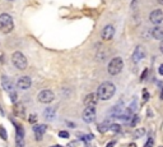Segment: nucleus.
I'll list each match as a JSON object with an SVG mask.
<instances>
[{"mask_svg":"<svg viewBox=\"0 0 163 147\" xmlns=\"http://www.w3.org/2000/svg\"><path fill=\"white\" fill-rule=\"evenodd\" d=\"M87 147H89V146H87Z\"/></svg>","mask_w":163,"mask_h":147,"instance_id":"nucleus-41","label":"nucleus"},{"mask_svg":"<svg viewBox=\"0 0 163 147\" xmlns=\"http://www.w3.org/2000/svg\"><path fill=\"white\" fill-rule=\"evenodd\" d=\"M157 1H158L159 4H161V5H163V0H157Z\"/></svg>","mask_w":163,"mask_h":147,"instance_id":"nucleus-37","label":"nucleus"},{"mask_svg":"<svg viewBox=\"0 0 163 147\" xmlns=\"http://www.w3.org/2000/svg\"><path fill=\"white\" fill-rule=\"evenodd\" d=\"M110 131L119 133V132H121V125H120V124H117V123H112V124L110 125Z\"/></svg>","mask_w":163,"mask_h":147,"instance_id":"nucleus-21","label":"nucleus"},{"mask_svg":"<svg viewBox=\"0 0 163 147\" xmlns=\"http://www.w3.org/2000/svg\"><path fill=\"white\" fill-rule=\"evenodd\" d=\"M115 145H116V142H115V141H111V142H110V143H108V145H107L106 147H113Z\"/></svg>","mask_w":163,"mask_h":147,"instance_id":"nucleus-33","label":"nucleus"},{"mask_svg":"<svg viewBox=\"0 0 163 147\" xmlns=\"http://www.w3.org/2000/svg\"><path fill=\"white\" fill-rule=\"evenodd\" d=\"M0 137L4 139V141L8 139V134H6V131H5V128L3 127V125H0Z\"/></svg>","mask_w":163,"mask_h":147,"instance_id":"nucleus-22","label":"nucleus"},{"mask_svg":"<svg viewBox=\"0 0 163 147\" xmlns=\"http://www.w3.org/2000/svg\"><path fill=\"white\" fill-rule=\"evenodd\" d=\"M1 85H3V88H4L6 92L9 93H14L15 92V88H14V85L12 83V81L8 78L6 76H1Z\"/></svg>","mask_w":163,"mask_h":147,"instance_id":"nucleus-11","label":"nucleus"},{"mask_svg":"<svg viewBox=\"0 0 163 147\" xmlns=\"http://www.w3.org/2000/svg\"><path fill=\"white\" fill-rule=\"evenodd\" d=\"M15 147H26L24 138H15Z\"/></svg>","mask_w":163,"mask_h":147,"instance_id":"nucleus-24","label":"nucleus"},{"mask_svg":"<svg viewBox=\"0 0 163 147\" xmlns=\"http://www.w3.org/2000/svg\"><path fill=\"white\" fill-rule=\"evenodd\" d=\"M122 69H124V60H122V58H120V57L112 58L110 60L108 65H107V72H108V74H111V76L120 74Z\"/></svg>","mask_w":163,"mask_h":147,"instance_id":"nucleus-3","label":"nucleus"},{"mask_svg":"<svg viewBox=\"0 0 163 147\" xmlns=\"http://www.w3.org/2000/svg\"><path fill=\"white\" fill-rule=\"evenodd\" d=\"M78 138L84 143H89L93 139V134H80V133H78Z\"/></svg>","mask_w":163,"mask_h":147,"instance_id":"nucleus-19","label":"nucleus"},{"mask_svg":"<svg viewBox=\"0 0 163 147\" xmlns=\"http://www.w3.org/2000/svg\"><path fill=\"white\" fill-rule=\"evenodd\" d=\"M133 107H127V109L124 110V113L121 114L120 119H122V120H130L131 118H133Z\"/></svg>","mask_w":163,"mask_h":147,"instance_id":"nucleus-18","label":"nucleus"},{"mask_svg":"<svg viewBox=\"0 0 163 147\" xmlns=\"http://www.w3.org/2000/svg\"><path fill=\"white\" fill-rule=\"evenodd\" d=\"M96 107L94 106H85L84 111L82 114V118L85 123H92V122L96 120Z\"/></svg>","mask_w":163,"mask_h":147,"instance_id":"nucleus-6","label":"nucleus"},{"mask_svg":"<svg viewBox=\"0 0 163 147\" xmlns=\"http://www.w3.org/2000/svg\"><path fill=\"white\" fill-rule=\"evenodd\" d=\"M28 122H29L31 124H34L37 122V115L36 114H31L29 118H28Z\"/></svg>","mask_w":163,"mask_h":147,"instance_id":"nucleus-26","label":"nucleus"},{"mask_svg":"<svg viewBox=\"0 0 163 147\" xmlns=\"http://www.w3.org/2000/svg\"><path fill=\"white\" fill-rule=\"evenodd\" d=\"M68 147H78V142L77 141H73V142L69 143Z\"/></svg>","mask_w":163,"mask_h":147,"instance_id":"nucleus-30","label":"nucleus"},{"mask_svg":"<svg viewBox=\"0 0 163 147\" xmlns=\"http://www.w3.org/2000/svg\"><path fill=\"white\" fill-rule=\"evenodd\" d=\"M110 122L108 120H106V122H103L102 124H98V131L101 132V133H103V132H106V131H110Z\"/></svg>","mask_w":163,"mask_h":147,"instance_id":"nucleus-20","label":"nucleus"},{"mask_svg":"<svg viewBox=\"0 0 163 147\" xmlns=\"http://www.w3.org/2000/svg\"><path fill=\"white\" fill-rule=\"evenodd\" d=\"M50 147H62V146H60V145H55V146H50Z\"/></svg>","mask_w":163,"mask_h":147,"instance_id":"nucleus-38","label":"nucleus"},{"mask_svg":"<svg viewBox=\"0 0 163 147\" xmlns=\"http://www.w3.org/2000/svg\"><path fill=\"white\" fill-rule=\"evenodd\" d=\"M138 123H139V117L138 115H134L133 118H131V122H130V125L131 127H135Z\"/></svg>","mask_w":163,"mask_h":147,"instance_id":"nucleus-25","label":"nucleus"},{"mask_svg":"<svg viewBox=\"0 0 163 147\" xmlns=\"http://www.w3.org/2000/svg\"><path fill=\"white\" fill-rule=\"evenodd\" d=\"M31 86H32V79L27 76L19 77L18 81H17V87H18L19 90H28Z\"/></svg>","mask_w":163,"mask_h":147,"instance_id":"nucleus-10","label":"nucleus"},{"mask_svg":"<svg viewBox=\"0 0 163 147\" xmlns=\"http://www.w3.org/2000/svg\"><path fill=\"white\" fill-rule=\"evenodd\" d=\"M144 134H145V129L144 128H140V129H138V131L135 132L134 137L135 138H139V137H141V136H144Z\"/></svg>","mask_w":163,"mask_h":147,"instance_id":"nucleus-23","label":"nucleus"},{"mask_svg":"<svg viewBox=\"0 0 163 147\" xmlns=\"http://www.w3.org/2000/svg\"><path fill=\"white\" fill-rule=\"evenodd\" d=\"M13 113H14L15 117L18 118H23L24 114H26V109H24V105L22 102H15L14 106H13Z\"/></svg>","mask_w":163,"mask_h":147,"instance_id":"nucleus-15","label":"nucleus"},{"mask_svg":"<svg viewBox=\"0 0 163 147\" xmlns=\"http://www.w3.org/2000/svg\"><path fill=\"white\" fill-rule=\"evenodd\" d=\"M115 92H116V86L112 82H108V81L101 83L98 86V88H97V95H98L99 100L102 101L110 100L111 97L115 95Z\"/></svg>","mask_w":163,"mask_h":147,"instance_id":"nucleus-1","label":"nucleus"},{"mask_svg":"<svg viewBox=\"0 0 163 147\" xmlns=\"http://www.w3.org/2000/svg\"><path fill=\"white\" fill-rule=\"evenodd\" d=\"M12 61L14 66L17 69H19V71H24V69L27 68V65H28V61H27V58L26 55L23 54V52L20 51H14L12 55Z\"/></svg>","mask_w":163,"mask_h":147,"instance_id":"nucleus-4","label":"nucleus"},{"mask_svg":"<svg viewBox=\"0 0 163 147\" xmlns=\"http://www.w3.org/2000/svg\"><path fill=\"white\" fill-rule=\"evenodd\" d=\"M159 50H161V52L163 54V40L161 41V45H159Z\"/></svg>","mask_w":163,"mask_h":147,"instance_id":"nucleus-35","label":"nucleus"},{"mask_svg":"<svg viewBox=\"0 0 163 147\" xmlns=\"http://www.w3.org/2000/svg\"><path fill=\"white\" fill-rule=\"evenodd\" d=\"M113 36H115V27H113L112 24H107V26L103 27V30L101 32L102 40L110 41V40H112L113 38Z\"/></svg>","mask_w":163,"mask_h":147,"instance_id":"nucleus-7","label":"nucleus"},{"mask_svg":"<svg viewBox=\"0 0 163 147\" xmlns=\"http://www.w3.org/2000/svg\"><path fill=\"white\" fill-rule=\"evenodd\" d=\"M161 147H163V146H161Z\"/></svg>","mask_w":163,"mask_h":147,"instance_id":"nucleus-42","label":"nucleus"},{"mask_svg":"<svg viewBox=\"0 0 163 147\" xmlns=\"http://www.w3.org/2000/svg\"><path fill=\"white\" fill-rule=\"evenodd\" d=\"M129 147H136V146H135V143H130Z\"/></svg>","mask_w":163,"mask_h":147,"instance_id":"nucleus-36","label":"nucleus"},{"mask_svg":"<svg viewBox=\"0 0 163 147\" xmlns=\"http://www.w3.org/2000/svg\"><path fill=\"white\" fill-rule=\"evenodd\" d=\"M147 74H148V69H145V71L143 72V74H141V81H144V78H145Z\"/></svg>","mask_w":163,"mask_h":147,"instance_id":"nucleus-31","label":"nucleus"},{"mask_svg":"<svg viewBox=\"0 0 163 147\" xmlns=\"http://www.w3.org/2000/svg\"><path fill=\"white\" fill-rule=\"evenodd\" d=\"M14 30V20L12 16L8 13H1L0 14V32L3 33H10Z\"/></svg>","mask_w":163,"mask_h":147,"instance_id":"nucleus-2","label":"nucleus"},{"mask_svg":"<svg viewBox=\"0 0 163 147\" xmlns=\"http://www.w3.org/2000/svg\"><path fill=\"white\" fill-rule=\"evenodd\" d=\"M98 100H99V97L97 93H88V95L84 97V105L85 106H94L96 107Z\"/></svg>","mask_w":163,"mask_h":147,"instance_id":"nucleus-13","label":"nucleus"},{"mask_svg":"<svg viewBox=\"0 0 163 147\" xmlns=\"http://www.w3.org/2000/svg\"><path fill=\"white\" fill-rule=\"evenodd\" d=\"M149 22L155 24V26H158V24H161L163 22V12L161 9H155L153 12L149 14Z\"/></svg>","mask_w":163,"mask_h":147,"instance_id":"nucleus-8","label":"nucleus"},{"mask_svg":"<svg viewBox=\"0 0 163 147\" xmlns=\"http://www.w3.org/2000/svg\"><path fill=\"white\" fill-rule=\"evenodd\" d=\"M6 1H14V0H6Z\"/></svg>","mask_w":163,"mask_h":147,"instance_id":"nucleus-40","label":"nucleus"},{"mask_svg":"<svg viewBox=\"0 0 163 147\" xmlns=\"http://www.w3.org/2000/svg\"><path fill=\"white\" fill-rule=\"evenodd\" d=\"M150 36H152V38H154V40H163V27L162 26H155V27H153L150 31Z\"/></svg>","mask_w":163,"mask_h":147,"instance_id":"nucleus-14","label":"nucleus"},{"mask_svg":"<svg viewBox=\"0 0 163 147\" xmlns=\"http://www.w3.org/2000/svg\"><path fill=\"white\" fill-rule=\"evenodd\" d=\"M143 99H144V101H147V100L149 99V93L147 92V90L143 91Z\"/></svg>","mask_w":163,"mask_h":147,"instance_id":"nucleus-29","label":"nucleus"},{"mask_svg":"<svg viewBox=\"0 0 163 147\" xmlns=\"http://www.w3.org/2000/svg\"><path fill=\"white\" fill-rule=\"evenodd\" d=\"M124 107H122V105L119 104V105H116V106H113V107H111V110H110V117H112V118H120L121 117V114L124 113Z\"/></svg>","mask_w":163,"mask_h":147,"instance_id":"nucleus-16","label":"nucleus"},{"mask_svg":"<svg viewBox=\"0 0 163 147\" xmlns=\"http://www.w3.org/2000/svg\"><path fill=\"white\" fill-rule=\"evenodd\" d=\"M159 74H161V76H163V64H161V66H159Z\"/></svg>","mask_w":163,"mask_h":147,"instance_id":"nucleus-34","label":"nucleus"},{"mask_svg":"<svg viewBox=\"0 0 163 147\" xmlns=\"http://www.w3.org/2000/svg\"><path fill=\"white\" fill-rule=\"evenodd\" d=\"M138 1H139V0H133V1H131V4H130V5H131V8H135V5H136V3H138Z\"/></svg>","mask_w":163,"mask_h":147,"instance_id":"nucleus-32","label":"nucleus"},{"mask_svg":"<svg viewBox=\"0 0 163 147\" xmlns=\"http://www.w3.org/2000/svg\"><path fill=\"white\" fill-rule=\"evenodd\" d=\"M46 129H47L46 124H36L33 127V133H34V137H36L37 141H41V138H42L43 133L46 132Z\"/></svg>","mask_w":163,"mask_h":147,"instance_id":"nucleus-12","label":"nucleus"},{"mask_svg":"<svg viewBox=\"0 0 163 147\" xmlns=\"http://www.w3.org/2000/svg\"><path fill=\"white\" fill-rule=\"evenodd\" d=\"M59 137H61V138H69V133L65 132V131H61V132H59Z\"/></svg>","mask_w":163,"mask_h":147,"instance_id":"nucleus-28","label":"nucleus"},{"mask_svg":"<svg viewBox=\"0 0 163 147\" xmlns=\"http://www.w3.org/2000/svg\"><path fill=\"white\" fill-rule=\"evenodd\" d=\"M144 58H145V49L141 46V45H138V46L135 47L133 55H131V59H133L134 63H139L140 60H143Z\"/></svg>","mask_w":163,"mask_h":147,"instance_id":"nucleus-9","label":"nucleus"},{"mask_svg":"<svg viewBox=\"0 0 163 147\" xmlns=\"http://www.w3.org/2000/svg\"><path fill=\"white\" fill-rule=\"evenodd\" d=\"M55 114H56V111H55L54 107H46L43 111V117L46 120H54Z\"/></svg>","mask_w":163,"mask_h":147,"instance_id":"nucleus-17","label":"nucleus"},{"mask_svg":"<svg viewBox=\"0 0 163 147\" xmlns=\"http://www.w3.org/2000/svg\"><path fill=\"white\" fill-rule=\"evenodd\" d=\"M161 99L163 100V88H162V93H161Z\"/></svg>","mask_w":163,"mask_h":147,"instance_id":"nucleus-39","label":"nucleus"},{"mask_svg":"<svg viewBox=\"0 0 163 147\" xmlns=\"http://www.w3.org/2000/svg\"><path fill=\"white\" fill-rule=\"evenodd\" d=\"M154 145V139L153 138H148V142L144 145V147H153Z\"/></svg>","mask_w":163,"mask_h":147,"instance_id":"nucleus-27","label":"nucleus"},{"mask_svg":"<svg viewBox=\"0 0 163 147\" xmlns=\"http://www.w3.org/2000/svg\"><path fill=\"white\" fill-rule=\"evenodd\" d=\"M37 100L41 104H51L55 100V93L51 90H43L37 95Z\"/></svg>","mask_w":163,"mask_h":147,"instance_id":"nucleus-5","label":"nucleus"}]
</instances>
